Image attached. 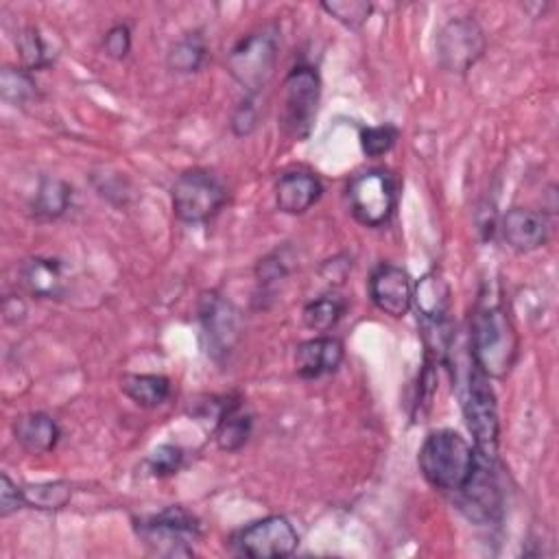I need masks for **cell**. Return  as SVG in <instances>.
<instances>
[{"mask_svg": "<svg viewBox=\"0 0 559 559\" xmlns=\"http://www.w3.org/2000/svg\"><path fill=\"white\" fill-rule=\"evenodd\" d=\"M472 360L487 378L502 380L515 365L520 338L504 306L483 297L472 317L469 332Z\"/></svg>", "mask_w": 559, "mask_h": 559, "instance_id": "6da1fadb", "label": "cell"}, {"mask_svg": "<svg viewBox=\"0 0 559 559\" xmlns=\"http://www.w3.org/2000/svg\"><path fill=\"white\" fill-rule=\"evenodd\" d=\"M417 463L435 489L456 493L474 472L476 450L454 430H435L424 439Z\"/></svg>", "mask_w": 559, "mask_h": 559, "instance_id": "7a4b0ae2", "label": "cell"}, {"mask_svg": "<svg viewBox=\"0 0 559 559\" xmlns=\"http://www.w3.org/2000/svg\"><path fill=\"white\" fill-rule=\"evenodd\" d=\"M277 63V31L264 26L240 37L227 52V70L253 96L271 81Z\"/></svg>", "mask_w": 559, "mask_h": 559, "instance_id": "3957f363", "label": "cell"}, {"mask_svg": "<svg viewBox=\"0 0 559 559\" xmlns=\"http://www.w3.org/2000/svg\"><path fill=\"white\" fill-rule=\"evenodd\" d=\"M321 98L319 72L310 66L293 68L284 79L280 127L290 140H306L312 131Z\"/></svg>", "mask_w": 559, "mask_h": 559, "instance_id": "277c9868", "label": "cell"}, {"mask_svg": "<svg viewBox=\"0 0 559 559\" xmlns=\"http://www.w3.org/2000/svg\"><path fill=\"white\" fill-rule=\"evenodd\" d=\"M461 408L465 424L474 437V450L487 459L498 454V408L489 386V378L474 365L461 393Z\"/></svg>", "mask_w": 559, "mask_h": 559, "instance_id": "5b68a950", "label": "cell"}, {"mask_svg": "<svg viewBox=\"0 0 559 559\" xmlns=\"http://www.w3.org/2000/svg\"><path fill=\"white\" fill-rule=\"evenodd\" d=\"M140 539L151 552L162 557H192L194 542L201 535L199 520L183 507H168L162 513L140 522Z\"/></svg>", "mask_w": 559, "mask_h": 559, "instance_id": "8992f818", "label": "cell"}, {"mask_svg": "<svg viewBox=\"0 0 559 559\" xmlns=\"http://www.w3.org/2000/svg\"><path fill=\"white\" fill-rule=\"evenodd\" d=\"M227 190L216 175L203 168H190L173 183V212L183 223H203L225 203Z\"/></svg>", "mask_w": 559, "mask_h": 559, "instance_id": "52a82bcc", "label": "cell"}, {"mask_svg": "<svg viewBox=\"0 0 559 559\" xmlns=\"http://www.w3.org/2000/svg\"><path fill=\"white\" fill-rule=\"evenodd\" d=\"M347 201L352 216L365 227L384 225L397 203L395 179L386 170H365L347 186Z\"/></svg>", "mask_w": 559, "mask_h": 559, "instance_id": "ba28073f", "label": "cell"}, {"mask_svg": "<svg viewBox=\"0 0 559 559\" xmlns=\"http://www.w3.org/2000/svg\"><path fill=\"white\" fill-rule=\"evenodd\" d=\"M439 66L454 74H465L485 52L487 39L474 17L448 20L435 39Z\"/></svg>", "mask_w": 559, "mask_h": 559, "instance_id": "9c48e42d", "label": "cell"}, {"mask_svg": "<svg viewBox=\"0 0 559 559\" xmlns=\"http://www.w3.org/2000/svg\"><path fill=\"white\" fill-rule=\"evenodd\" d=\"M199 321L214 360H223L240 341L242 319L238 308L216 290H207L199 299Z\"/></svg>", "mask_w": 559, "mask_h": 559, "instance_id": "30bf717a", "label": "cell"}, {"mask_svg": "<svg viewBox=\"0 0 559 559\" xmlns=\"http://www.w3.org/2000/svg\"><path fill=\"white\" fill-rule=\"evenodd\" d=\"M297 546L299 535L284 515H266L234 535L236 552L253 559L288 557L297 550Z\"/></svg>", "mask_w": 559, "mask_h": 559, "instance_id": "8fae6325", "label": "cell"}, {"mask_svg": "<svg viewBox=\"0 0 559 559\" xmlns=\"http://www.w3.org/2000/svg\"><path fill=\"white\" fill-rule=\"evenodd\" d=\"M493 461L476 452V465L467 483L456 491L459 509L474 522L487 524L500 518L502 513V493L493 474Z\"/></svg>", "mask_w": 559, "mask_h": 559, "instance_id": "7c38bea8", "label": "cell"}, {"mask_svg": "<svg viewBox=\"0 0 559 559\" xmlns=\"http://www.w3.org/2000/svg\"><path fill=\"white\" fill-rule=\"evenodd\" d=\"M369 297L378 310L402 319L413 304V284L402 266L382 262L369 275Z\"/></svg>", "mask_w": 559, "mask_h": 559, "instance_id": "4fadbf2b", "label": "cell"}, {"mask_svg": "<svg viewBox=\"0 0 559 559\" xmlns=\"http://www.w3.org/2000/svg\"><path fill=\"white\" fill-rule=\"evenodd\" d=\"M504 242L518 253H531L546 245L550 234V223L544 212L528 207H513L502 216Z\"/></svg>", "mask_w": 559, "mask_h": 559, "instance_id": "5bb4252c", "label": "cell"}, {"mask_svg": "<svg viewBox=\"0 0 559 559\" xmlns=\"http://www.w3.org/2000/svg\"><path fill=\"white\" fill-rule=\"evenodd\" d=\"M343 362V343L334 336H314L295 352V371L304 380L334 373Z\"/></svg>", "mask_w": 559, "mask_h": 559, "instance_id": "9a60e30c", "label": "cell"}, {"mask_svg": "<svg viewBox=\"0 0 559 559\" xmlns=\"http://www.w3.org/2000/svg\"><path fill=\"white\" fill-rule=\"evenodd\" d=\"M323 194L321 181L306 170L284 173L275 183V205L284 214L308 212Z\"/></svg>", "mask_w": 559, "mask_h": 559, "instance_id": "2e32d148", "label": "cell"}, {"mask_svg": "<svg viewBox=\"0 0 559 559\" xmlns=\"http://www.w3.org/2000/svg\"><path fill=\"white\" fill-rule=\"evenodd\" d=\"M251 428L253 417L242 404V400H227L221 404L216 413L214 441L223 452H236L249 441Z\"/></svg>", "mask_w": 559, "mask_h": 559, "instance_id": "e0dca14e", "label": "cell"}, {"mask_svg": "<svg viewBox=\"0 0 559 559\" xmlns=\"http://www.w3.org/2000/svg\"><path fill=\"white\" fill-rule=\"evenodd\" d=\"M22 284L24 288L39 299H59L66 290V280H63V266L55 258H28L22 264Z\"/></svg>", "mask_w": 559, "mask_h": 559, "instance_id": "ac0fdd59", "label": "cell"}, {"mask_svg": "<svg viewBox=\"0 0 559 559\" xmlns=\"http://www.w3.org/2000/svg\"><path fill=\"white\" fill-rule=\"evenodd\" d=\"M13 437L28 454H46L57 445L61 430L50 415L26 413L13 421Z\"/></svg>", "mask_w": 559, "mask_h": 559, "instance_id": "d6986e66", "label": "cell"}, {"mask_svg": "<svg viewBox=\"0 0 559 559\" xmlns=\"http://www.w3.org/2000/svg\"><path fill=\"white\" fill-rule=\"evenodd\" d=\"M413 299L417 304V312L421 314L424 323L439 330L443 325V321L448 317V308H450V288H448L445 280L439 273H426L417 282Z\"/></svg>", "mask_w": 559, "mask_h": 559, "instance_id": "ffe728a7", "label": "cell"}, {"mask_svg": "<svg viewBox=\"0 0 559 559\" xmlns=\"http://www.w3.org/2000/svg\"><path fill=\"white\" fill-rule=\"evenodd\" d=\"M120 389L142 408L162 406L170 397V380L159 373H124Z\"/></svg>", "mask_w": 559, "mask_h": 559, "instance_id": "44dd1931", "label": "cell"}, {"mask_svg": "<svg viewBox=\"0 0 559 559\" xmlns=\"http://www.w3.org/2000/svg\"><path fill=\"white\" fill-rule=\"evenodd\" d=\"M207 57V46L199 33L181 35L166 52V66L177 74H192L201 70Z\"/></svg>", "mask_w": 559, "mask_h": 559, "instance_id": "7402d4cb", "label": "cell"}, {"mask_svg": "<svg viewBox=\"0 0 559 559\" xmlns=\"http://www.w3.org/2000/svg\"><path fill=\"white\" fill-rule=\"evenodd\" d=\"M72 199V188L59 177H41L33 197V214L37 218H59Z\"/></svg>", "mask_w": 559, "mask_h": 559, "instance_id": "603a6c76", "label": "cell"}, {"mask_svg": "<svg viewBox=\"0 0 559 559\" xmlns=\"http://www.w3.org/2000/svg\"><path fill=\"white\" fill-rule=\"evenodd\" d=\"M345 299L336 293H330V295H323V297H317L312 301H308L301 310V319H304V325L308 330H314V332H330L338 321L341 317L345 314Z\"/></svg>", "mask_w": 559, "mask_h": 559, "instance_id": "cb8c5ba5", "label": "cell"}, {"mask_svg": "<svg viewBox=\"0 0 559 559\" xmlns=\"http://www.w3.org/2000/svg\"><path fill=\"white\" fill-rule=\"evenodd\" d=\"M24 504L41 511H57L70 502L72 487L66 480H50V483H35L22 487Z\"/></svg>", "mask_w": 559, "mask_h": 559, "instance_id": "d4e9b609", "label": "cell"}, {"mask_svg": "<svg viewBox=\"0 0 559 559\" xmlns=\"http://www.w3.org/2000/svg\"><path fill=\"white\" fill-rule=\"evenodd\" d=\"M15 46H17V52H20L22 68L28 70V72L48 68L52 63V52H50L48 44L44 41V37H41L37 26L22 28L20 35H17Z\"/></svg>", "mask_w": 559, "mask_h": 559, "instance_id": "484cf974", "label": "cell"}, {"mask_svg": "<svg viewBox=\"0 0 559 559\" xmlns=\"http://www.w3.org/2000/svg\"><path fill=\"white\" fill-rule=\"evenodd\" d=\"M0 94L9 103L24 105L26 100H31L37 94V83L33 79V72L24 70V68L4 66L0 70Z\"/></svg>", "mask_w": 559, "mask_h": 559, "instance_id": "4316f807", "label": "cell"}, {"mask_svg": "<svg viewBox=\"0 0 559 559\" xmlns=\"http://www.w3.org/2000/svg\"><path fill=\"white\" fill-rule=\"evenodd\" d=\"M321 9L347 28H360L369 20L373 4L365 0H332L321 2Z\"/></svg>", "mask_w": 559, "mask_h": 559, "instance_id": "83f0119b", "label": "cell"}, {"mask_svg": "<svg viewBox=\"0 0 559 559\" xmlns=\"http://www.w3.org/2000/svg\"><path fill=\"white\" fill-rule=\"evenodd\" d=\"M400 138L397 127L393 124H378L360 129V148L367 157H380L389 153Z\"/></svg>", "mask_w": 559, "mask_h": 559, "instance_id": "f1b7e54d", "label": "cell"}, {"mask_svg": "<svg viewBox=\"0 0 559 559\" xmlns=\"http://www.w3.org/2000/svg\"><path fill=\"white\" fill-rule=\"evenodd\" d=\"M146 465H148V472L157 478H166V476H173L181 469L183 465V450L179 445H173V443H162L157 445L148 459H146Z\"/></svg>", "mask_w": 559, "mask_h": 559, "instance_id": "f546056e", "label": "cell"}, {"mask_svg": "<svg viewBox=\"0 0 559 559\" xmlns=\"http://www.w3.org/2000/svg\"><path fill=\"white\" fill-rule=\"evenodd\" d=\"M103 50L111 59H124L131 50V31L127 24H114L103 37Z\"/></svg>", "mask_w": 559, "mask_h": 559, "instance_id": "4dcf8cb0", "label": "cell"}, {"mask_svg": "<svg viewBox=\"0 0 559 559\" xmlns=\"http://www.w3.org/2000/svg\"><path fill=\"white\" fill-rule=\"evenodd\" d=\"M255 124H258V111H255V105L251 103V98H245V100L234 109L229 127H231L234 135L245 138V135H249V133L255 129Z\"/></svg>", "mask_w": 559, "mask_h": 559, "instance_id": "1f68e13d", "label": "cell"}, {"mask_svg": "<svg viewBox=\"0 0 559 559\" xmlns=\"http://www.w3.org/2000/svg\"><path fill=\"white\" fill-rule=\"evenodd\" d=\"M22 507H26L22 487H17L7 474H2L0 476V515L7 518Z\"/></svg>", "mask_w": 559, "mask_h": 559, "instance_id": "d6a6232c", "label": "cell"}, {"mask_svg": "<svg viewBox=\"0 0 559 559\" xmlns=\"http://www.w3.org/2000/svg\"><path fill=\"white\" fill-rule=\"evenodd\" d=\"M286 262L284 258L280 255V251L266 255L264 260H260L258 269H255V275H258V282L260 284H271V282H277L280 277L286 275Z\"/></svg>", "mask_w": 559, "mask_h": 559, "instance_id": "836d02e7", "label": "cell"}, {"mask_svg": "<svg viewBox=\"0 0 559 559\" xmlns=\"http://www.w3.org/2000/svg\"><path fill=\"white\" fill-rule=\"evenodd\" d=\"M11 304H13V299L7 297V299H4V306H2V310H7V312H4V319H7V321H17V317H11V310H9ZM15 312L20 314V319H22L24 312H26V308H24V304H22L20 299H15Z\"/></svg>", "mask_w": 559, "mask_h": 559, "instance_id": "e575fe53", "label": "cell"}]
</instances>
